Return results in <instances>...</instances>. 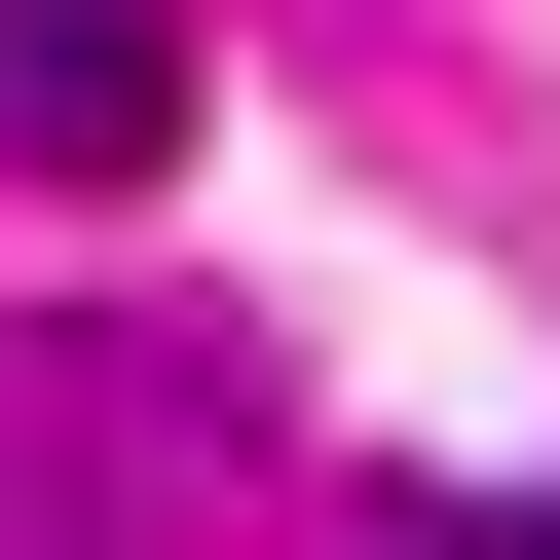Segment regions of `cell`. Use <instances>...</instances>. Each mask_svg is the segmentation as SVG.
Listing matches in <instances>:
<instances>
[{"label":"cell","mask_w":560,"mask_h":560,"mask_svg":"<svg viewBox=\"0 0 560 560\" xmlns=\"http://www.w3.org/2000/svg\"><path fill=\"white\" fill-rule=\"evenodd\" d=\"M0 523H38V560H261L224 337H0Z\"/></svg>","instance_id":"6da1fadb"},{"label":"cell","mask_w":560,"mask_h":560,"mask_svg":"<svg viewBox=\"0 0 560 560\" xmlns=\"http://www.w3.org/2000/svg\"><path fill=\"white\" fill-rule=\"evenodd\" d=\"M0 150L38 187H150L187 150V0H0Z\"/></svg>","instance_id":"7a4b0ae2"},{"label":"cell","mask_w":560,"mask_h":560,"mask_svg":"<svg viewBox=\"0 0 560 560\" xmlns=\"http://www.w3.org/2000/svg\"><path fill=\"white\" fill-rule=\"evenodd\" d=\"M374 560H560V486H374Z\"/></svg>","instance_id":"3957f363"}]
</instances>
